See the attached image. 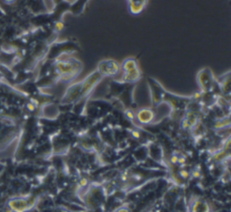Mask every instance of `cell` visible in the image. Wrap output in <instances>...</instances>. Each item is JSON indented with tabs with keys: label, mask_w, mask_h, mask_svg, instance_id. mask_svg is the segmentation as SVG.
Segmentation results:
<instances>
[{
	"label": "cell",
	"mask_w": 231,
	"mask_h": 212,
	"mask_svg": "<svg viewBox=\"0 0 231 212\" xmlns=\"http://www.w3.org/2000/svg\"><path fill=\"white\" fill-rule=\"evenodd\" d=\"M192 176L194 177V178H199L200 176H201V171H199V170H195L192 171Z\"/></svg>",
	"instance_id": "7"
},
{
	"label": "cell",
	"mask_w": 231,
	"mask_h": 212,
	"mask_svg": "<svg viewBox=\"0 0 231 212\" xmlns=\"http://www.w3.org/2000/svg\"><path fill=\"white\" fill-rule=\"evenodd\" d=\"M137 118L139 122L142 123H149L153 118V112L150 110H142L138 113Z\"/></svg>",
	"instance_id": "3"
},
{
	"label": "cell",
	"mask_w": 231,
	"mask_h": 212,
	"mask_svg": "<svg viewBox=\"0 0 231 212\" xmlns=\"http://www.w3.org/2000/svg\"><path fill=\"white\" fill-rule=\"evenodd\" d=\"M178 158H179V156L178 155H176V154H173V155L171 156V158H170V161H171V163H172V164H173V165L178 164Z\"/></svg>",
	"instance_id": "4"
},
{
	"label": "cell",
	"mask_w": 231,
	"mask_h": 212,
	"mask_svg": "<svg viewBox=\"0 0 231 212\" xmlns=\"http://www.w3.org/2000/svg\"><path fill=\"white\" fill-rule=\"evenodd\" d=\"M190 212H209V206L203 199L197 198L190 206Z\"/></svg>",
	"instance_id": "2"
},
{
	"label": "cell",
	"mask_w": 231,
	"mask_h": 212,
	"mask_svg": "<svg viewBox=\"0 0 231 212\" xmlns=\"http://www.w3.org/2000/svg\"><path fill=\"white\" fill-rule=\"evenodd\" d=\"M189 175H190V173H189L186 170H180V176H181V178H183V179H188Z\"/></svg>",
	"instance_id": "5"
},
{
	"label": "cell",
	"mask_w": 231,
	"mask_h": 212,
	"mask_svg": "<svg viewBox=\"0 0 231 212\" xmlns=\"http://www.w3.org/2000/svg\"><path fill=\"white\" fill-rule=\"evenodd\" d=\"M60 212H69V211H67L66 210H61Z\"/></svg>",
	"instance_id": "8"
},
{
	"label": "cell",
	"mask_w": 231,
	"mask_h": 212,
	"mask_svg": "<svg viewBox=\"0 0 231 212\" xmlns=\"http://www.w3.org/2000/svg\"><path fill=\"white\" fill-rule=\"evenodd\" d=\"M7 207L14 212H26L33 207V203L26 198H13L8 201Z\"/></svg>",
	"instance_id": "1"
},
{
	"label": "cell",
	"mask_w": 231,
	"mask_h": 212,
	"mask_svg": "<svg viewBox=\"0 0 231 212\" xmlns=\"http://www.w3.org/2000/svg\"><path fill=\"white\" fill-rule=\"evenodd\" d=\"M116 212H131V210L128 208V207H126V206H124V207H121V208H119L117 210Z\"/></svg>",
	"instance_id": "6"
}]
</instances>
